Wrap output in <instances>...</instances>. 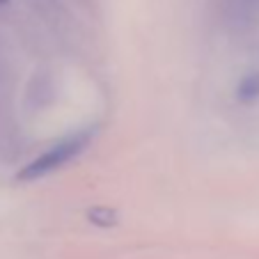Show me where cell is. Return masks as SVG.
<instances>
[{
    "instance_id": "6da1fadb",
    "label": "cell",
    "mask_w": 259,
    "mask_h": 259,
    "mask_svg": "<svg viewBox=\"0 0 259 259\" xmlns=\"http://www.w3.org/2000/svg\"><path fill=\"white\" fill-rule=\"evenodd\" d=\"M94 133H97V126L83 128V131H78V133H73V136L64 138V140L55 142L49 152H44L39 158H34L32 163H28V165L16 175V179L19 181H34V179H41V177L55 172L58 167H62L64 163H69L71 158L78 156L85 147L90 145V140L94 138Z\"/></svg>"
},
{
    "instance_id": "7a4b0ae2",
    "label": "cell",
    "mask_w": 259,
    "mask_h": 259,
    "mask_svg": "<svg viewBox=\"0 0 259 259\" xmlns=\"http://www.w3.org/2000/svg\"><path fill=\"white\" fill-rule=\"evenodd\" d=\"M88 218H90V223L97 227H115L119 215H117V211L110 209V206H94V209L88 211Z\"/></svg>"
},
{
    "instance_id": "3957f363",
    "label": "cell",
    "mask_w": 259,
    "mask_h": 259,
    "mask_svg": "<svg viewBox=\"0 0 259 259\" xmlns=\"http://www.w3.org/2000/svg\"><path fill=\"white\" fill-rule=\"evenodd\" d=\"M241 101H252L259 97V73H250L248 78H243V83L236 90Z\"/></svg>"
},
{
    "instance_id": "277c9868",
    "label": "cell",
    "mask_w": 259,
    "mask_h": 259,
    "mask_svg": "<svg viewBox=\"0 0 259 259\" xmlns=\"http://www.w3.org/2000/svg\"><path fill=\"white\" fill-rule=\"evenodd\" d=\"M0 3H5V0H0Z\"/></svg>"
}]
</instances>
